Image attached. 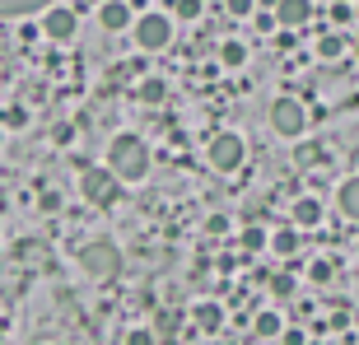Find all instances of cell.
Instances as JSON below:
<instances>
[{
	"mask_svg": "<svg viewBox=\"0 0 359 345\" xmlns=\"http://www.w3.org/2000/svg\"><path fill=\"white\" fill-rule=\"evenodd\" d=\"M107 168L117 172L121 182H145L149 177V145L140 135H112V145H107Z\"/></svg>",
	"mask_w": 359,
	"mask_h": 345,
	"instance_id": "cell-1",
	"label": "cell"
},
{
	"mask_svg": "<svg viewBox=\"0 0 359 345\" xmlns=\"http://www.w3.org/2000/svg\"><path fill=\"white\" fill-rule=\"evenodd\" d=\"M75 262H80V271L89 280H112L121 271V248L112 238H93V243H84L80 252H75Z\"/></svg>",
	"mask_w": 359,
	"mask_h": 345,
	"instance_id": "cell-2",
	"label": "cell"
},
{
	"mask_svg": "<svg viewBox=\"0 0 359 345\" xmlns=\"http://www.w3.org/2000/svg\"><path fill=\"white\" fill-rule=\"evenodd\" d=\"M80 191H84V201L89 205H98V210H107V205H117V196H121V177L112 168H80Z\"/></svg>",
	"mask_w": 359,
	"mask_h": 345,
	"instance_id": "cell-3",
	"label": "cell"
},
{
	"mask_svg": "<svg viewBox=\"0 0 359 345\" xmlns=\"http://www.w3.org/2000/svg\"><path fill=\"white\" fill-rule=\"evenodd\" d=\"M271 131L276 135H285V140H299V135L308 131V107L299 103V98H290V93H285V98H276V103H271Z\"/></svg>",
	"mask_w": 359,
	"mask_h": 345,
	"instance_id": "cell-4",
	"label": "cell"
},
{
	"mask_svg": "<svg viewBox=\"0 0 359 345\" xmlns=\"http://www.w3.org/2000/svg\"><path fill=\"white\" fill-rule=\"evenodd\" d=\"M131 33H135V47H140V52H163V47L173 42V19L159 14V10L140 14V19L131 24Z\"/></svg>",
	"mask_w": 359,
	"mask_h": 345,
	"instance_id": "cell-5",
	"label": "cell"
},
{
	"mask_svg": "<svg viewBox=\"0 0 359 345\" xmlns=\"http://www.w3.org/2000/svg\"><path fill=\"white\" fill-rule=\"evenodd\" d=\"M243 154H248V145H243V135H233V131H219L210 145H205V159H210L215 172H238Z\"/></svg>",
	"mask_w": 359,
	"mask_h": 345,
	"instance_id": "cell-6",
	"label": "cell"
},
{
	"mask_svg": "<svg viewBox=\"0 0 359 345\" xmlns=\"http://www.w3.org/2000/svg\"><path fill=\"white\" fill-rule=\"evenodd\" d=\"M75 24H80V19H75V10H66V5H47V10H42V33L52 42H70L75 38Z\"/></svg>",
	"mask_w": 359,
	"mask_h": 345,
	"instance_id": "cell-7",
	"label": "cell"
},
{
	"mask_svg": "<svg viewBox=\"0 0 359 345\" xmlns=\"http://www.w3.org/2000/svg\"><path fill=\"white\" fill-rule=\"evenodd\" d=\"M308 19H313V0H280V5H276V24L285 28V33L304 28Z\"/></svg>",
	"mask_w": 359,
	"mask_h": 345,
	"instance_id": "cell-8",
	"label": "cell"
},
{
	"mask_svg": "<svg viewBox=\"0 0 359 345\" xmlns=\"http://www.w3.org/2000/svg\"><path fill=\"white\" fill-rule=\"evenodd\" d=\"M98 24H103L107 33H121V28H131V10H126L121 0H103V5H98Z\"/></svg>",
	"mask_w": 359,
	"mask_h": 345,
	"instance_id": "cell-9",
	"label": "cell"
},
{
	"mask_svg": "<svg viewBox=\"0 0 359 345\" xmlns=\"http://www.w3.org/2000/svg\"><path fill=\"white\" fill-rule=\"evenodd\" d=\"M336 205H341V215H346V219H355V224H359V172L341 182V191H336Z\"/></svg>",
	"mask_w": 359,
	"mask_h": 345,
	"instance_id": "cell-10",
	"label": "cell"
},
{
	"mask_svg": "<svg viewBox=\"0 0 359 345\" xmlns=\"http://www.w3.org/2000/svg\"><path fill=\"white\" fill-rule=\"evenodd\" d=\"M294 224L299 229H318L322 224V201L318 196H299L294 201Z\"/></svg>",
	"mask_w": 359,
	"mask_h": 345,
	"instance_id": "cell-11",
	"label": "cell"
},
{
	"mask_svg": "<svg viewBox=\"0 0 359 345\" xmlns=\"http://www.w3.org/2000/svg\"><path fill=\"white\" fill-rule=\"evenodd\" d=\"M299 243H304L299 224H294V229H276V234H271V252H276V257H294V252H299Z\"/></svg>",
	"mask_w": 359,
	"mask_h": 345,
	"instance_id": "cell-12",
	"label": "cell"
},
{
	"mask_svg": "<svg viewBox=\"0 0 359 345\" xmlns=\"http://www.w3.org/2000/svg\"><path fill=\"white\" fill-rule=\"evenodd\" d=\"M346 47H350V42L341 38V33H322V38H318V61H341Z\"/></svg>",
	"mask_w": 359,
	"mask_h": 345,
	"instance_id": "cell-13",
	"label": "cell"
},
{
	"mask_svg": "<svg viewBox=\"0 0 359 345\" xmlns=\"http://www.w3.org/2000/svg\"><path fill=\"white\" fill-rule=\"evenodd\" d=\"M196 327L201 332H219V327H224V308L219 304H196Z\"/></svg>",
	"mask_w": 359,
	"mask_h": 345,
	"instance_id": "cell-14",
	"label": "cell"
},
{
	"mask_svg": "<svg viewBox=\"0 0 359 345\" xmlns=\"http://www.w3.org/2000/svg\"><path fill=\"white\" fill-rule=\"evenodd\" d=\"M52 0H0V14H10V19H24V14H38L47 10Z\"/></svg>",
	"mask_w": 359,
	"mask_h": 345,
	"instance_id": "cell-15",
	"label": "cell"
},
{
	"mask_svg": "<svg viewBox=\"0 0 359 345\" xmlns=\"http://www.w3.org/2000/svg\"><path fill=\"white\" fill-rule=\"evenodd\" d=\"M252 332L262 336V341H276V336L285 332V322H280V313H257V322H252Z\"/></svg>",
	"mask_w": 359,
	"mask_h": 345,
	"instance_id": "cell-16",
	"label": "cell"
},
{
	"mask_svg": "<svg viewBox=\"0 0 359 345\" xmlns=\"http://www.w3.org/2000/svg\"><path fill=\"white\" fill-rule=\"evenodd\" d=\"M238 243H243V252H262V248H271V234H266V229H243V234H238Z\"/></svg>",
	"mask_w": 359,
	"mask_h": 345,
	"instance_id": "cell-17",
	"label": "cell"
},
{
	"mask_svg": "<svg viewBox=\"0 0 359 345\" xmlns=\"http://www.w3.org/2000/svg\"><path fill=\"white\" fill-rule=\"evenodd\" d=\"M243 61H248V47H243V42H233V38H229L224 47H219V66H229V70H238Z\"/></svg>",
	"mask_w": 359,
	"mask_h": 345,
	"instance_id": "cell-18",
	"label": "cell"
},
{
	"mask_svg": "<svg viewBox=\"0 0 359 345\" xmlns=\"http://www.w3.org/2000/svg\"><path fill=\"white\" fill-rule=\"evenodd\" d=\"M163 98H168L163 80H140V103H163Z\"/></svg>",
	"mask_w": 359,
	"mask_h": 345,
	"instance_id": "cell-19",
	"label": "cell"
},
{
	"mask_svg": "<svg viewBox=\"0 0 359 345\" xmlns=\"http://www.w3.org/2000/svg\"><path fill=\"white\" fill-rule=\"evenodd\" d=\"M38 210L42 215H56V210H61V191H52V187H47V191H38Z\"/></svg>",
	"mask_w": 359,
	"mask_h": 345,
	"instance_id": "cell-20",
	"label": "cell"
},
{
	"mask_svg": "<svg viewBox=\"0 0 359 345\" xmlns=\"http://www.w3.org/2000/svg\"><path fill=\"white\" fill-rule=\"evenodd\" d=\"M126 345H159V336H154V327H135V332H126Z\"/></svg>",
	"mask_w": 359,
	"mask_h": 345,
	"instance_id": "cell-21",
	"label": "cell"
},
{
	"mask_svg": "<svg viewBox=\"0 0 359 345\" xmlns=\"http://www.w3.org/2000/svg\"><path fill=\"white\" fill-rule=\"evenodd\" d=\"M173 332H177V318H173V313H163V318L154 322V336H159V341H173Z\"/></svg>",
	"mask_w": 359,
	"mask_h": 345,
	"instance_id": "cell-22",
	"label": "cell"
},
{
	"mask_svg": "<svg viewBox=\"0 0 359 345\" xmlns=\"http://www.w3.org/2000/svg\"><path fill=\"white\" fill-rule=\"evenodd\" d=\"M271 294H276V299H290V294H294V280L290 276H271Z\"/></svg>",
	"mask_w": 359,
	"mask_h": 345,
	"instance_id": "cell-23",
	"label": "cell"
},
{
	"mask_svg": "<svg viewBox=\"0 0 359 345\" xmlns=\"http://www.w3.org/2000/svg\"><path fill=\"white\" fill-rule=\"evenodd\" d=\"M350 19H355L350 0H336V5H332V24H350Z\"/></svg>",
	"mask_w": 359,
	"mask_h": 345,
	"instance_id": "cell-24",
	"label": "cell"
},
{
	"mask_svg": "<svg viewBox=\"0 0 359 345\" xmlns=\"http://www.w3.org/2000/svg\"><path fill=\"white\" fill-rule=\"evenodd\" d=\"M0 121H5L10 131H19V126H28V112H24V107H10V112H5Z\"/></svg>",
	"mask_w": 359,
	"mask_h": 345,
	"instance_id": "cell-25",
	"label": "cell"
},
{
	"mask_svg": "<svg viewBox=\"0 0 359 345\" xmlns=\"http://www.w3.org/2000/svg\"><path fill=\"white\" fill-rule=\"evenodd\" d=\"M52 140H56V145H70V140H75V126H70V121H61V126L52 131Z\"/></svg>",
	"mask_w": 359,
	"mask_h": 345,
	"instance_id": "cell-26",
	"label": "cell"
},
{
	"mask_svg": "<svg viewBox=\"0 0 359 345\" xmlns=\"http://www.w3.org/2000/svg\"><path fill=\"white\" fill-rule=\"evenodd\" d=\"M308 276L318 280V285H327V280H332V262H313V271H308Z\"/></svg>",
	"mask_w": 359,
	"mask_h": 345,
	"instance_id": "cell-27",
	"label": "cell"
},
{
	"mask_svg": "<svg viewBox=\"0 0 359 345\" xmlns=\"http://www.w3.org/2000/svg\"><path fill=\"white\" fill-rule=\"evenodd\" d=\"M229 14H233V19H248V14H252V0H229Z\"/></svg>",
	"mask_w": 359,
	"mask_h": 345,
	"instance_id": "cell-28",
	"label": "cell"
},
{
	"mask_svg": "<svg viewBox=\"0 0 359 345\" xmlns=\"http://www.w3.org/2000/svg\"><path fill=\"white\" fill-rule=\"evenodd\" d=\"M177 14H182V19H196L201 5H196V0H177Z\"/></svg>",
	"mask_w": 359,
	"mask_h": 345,
	"instance_id": "cell-29",
	"label": "cell"
},
{
	"mask_svg": "<svg viewBox=\"0 0 359 345\" xmlns=\"http://www.w3.org/2000/svg\"><path fill=\"white\" fill-rule=\"evenodd\" d=\"M205 229H210V234H224L229 219H224V215H210V224H205Z\"/></svg>",
	"mask_w": 359,
	"mask_h": 345,
	"instance_id": "cell-30",
	"label": "cell"
},
{
	"mask_svg": "<svg viewBox=\"0 0 359 345\" xmlns=\"http://www.w3.org/2000/svg\"><path fill=\"white\" fill-rule=\"evenodd\" d=\"M0 341H5V327H0Z\"/></svg>",
	"mask_w": 359,
	"mask_h": 345,
	"instance_id": "cell-31",
	"label": "cell"
},
{
	"mask_svg": "<svg viewBox=\"0 0 359 345\" xmlns=\"http://www.w3.org/2000/svg\"><path fill=\"white\" fill-rule=\"evenodd\" d=\"M350 5H355V0H350Z\"/></svg>",
	"mask_w": 359,
	"mask_h": 345,
	"instance_id": "cell-32",
	"label": "cell"
}]
</instances>
